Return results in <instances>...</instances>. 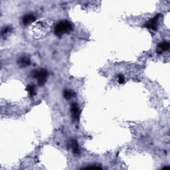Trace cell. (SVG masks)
Listing matches in <instances>:
<instances>
[{
    "label": "cell",
    "mask_w": 170,
    "mask_h": 170,
    "mask_svg": "<svg viewBox=\"0 0 170 170\" xmlns=\"http://www.w3.org/2000/svg\"><path fill=\"white\" fill-rule=\"evenodd\" d=\"M70 147L72 149V151L74 154H79L80 153L79 145H78V143L77 141L75 140H72L70 142Z\"/></svg>",
    "instance_id": "obj_8"
},
{
    "label": "cell",
    "mask_w": 170,
    "mask_h": 170,
    "mask_svg": "<svg viewBox=\"0 0 170 170\" xmlns=\"http://www.w3.org/2000/svg\"><path fill=\"white\" fill-rule=\"evenodd\" d=\"M11 28L10 27H6L3 29V30L2 31V34H5V33H7L11 31Z\"/></svg>",
    "instance_id": "obj_12"
},
{
    "label": "cell",
    "mask_w": 170,
    "mask_h": 170,
    "mask_svg": "<svg viewBox=\"0 0 170 170\" xmlns=\"http://www.w3.org/2000/svg\"><path fill=\"white\" fill-rule=\"evenodd\" d=\"M48 73L46 70L45 69H41V70L35 71L33 73V77L37 80L38 84L40 86L43 85L47 81Z\"/></svg>",
    "instance_id": "obj_2"
},
{
    "label": "cell",
    "mask_w": 170,
    "mask_h": 170,
    "mask_svg": "<svg viewBox=\"0 0 170 170\" xmlns=\"http://www.w3.org/2000/svg\"><path fill=\"white\" fill-rule=\"evenodd\" d=\"M71 113H72V115L73 116V118H75V120H78L79 118V114H80V112H79V107L77 104L73 103L71 104Z\"/></svg>",
    "instance_id": "obj_6"
},
{
    "label": "cell",
    "mask_w": 170,
    "mask_h": 170,
    "mask_svg": "<svg viewBox=\"0 0 170 170\" xmlns=\"http://www.w3.org/2000/svg\"><path fill=\"white\" fill-rule=\"evenodd\" d=\"M35 19L36 18L35 17L33 14H27V15H25L23 18V23L26 25H29L33 23V22H34L35 21Z\"/></svg>",
    "instance_id": "obj_5"
},
{
    "label": "cell",
    "mask_w": 170,
    "mask_h": 170,
    "mask_svg": "<svg viewBox=\"0 0 170 170\" xmlns=\"http://www.w3.org/2000/svg\"><path fill=\"white\" fill-rule=\"evenodd\" d=\"M73 93L71 91H69V90H66V91H65L64 97L66 98V99H67V100L71 99V98L73 97Z\"/></svg>",
    "instance_id": "obj_10"
},
{
    "label": "cell",
    "mask_w": 170,
    "mask_h": 170,
    "mask_svg": "<svg viewBox=\"0 0 170 170\" xmlns=\"http://www.w3.org/2000/svg\"><path fill=\"white\" fill-rule=\"evenodd\" d=\"M159 17H160V15L157 14L154 17H153L152 19L149 20V21L144 25V27H146L148 29H152L153 31H155L157 29V23Z\"/></svg>",
    "instance_id": "obj_3"
},
{
    "label": "cell",
    "mask_w": 170,
    "mask_h": 170,
    "mask_svg": "<svg viewBox=\"0 0 170 170\" xmlns=\"http://www.w3.org/2000/svg\"><path fill=\"white\" fill-rule=\"evenodd\" d=\"M18 64L21 67H26L30 65V59L27 57H21L18 61Z\"/></svg>",
    "instance_id": "obj_7"
},
{
    "label": "cell",
    "mask_w": 170,
    "mask_h": 170,
    "mask_svg": "<svg viewBox=\"0 0 170 170\" xmlns=\"http://www.w3.org/2000/svg\"><path fill=\"white\" fill-rule=\"evenodd\" d=\"M72 25L69 21H63L59 22L55 28V33L58 37L62 36L65 33H68L72 30Z\"/></svg>",
    "instance_id": "obj_1"
},
{
    "label": "cell",
    "mask_w": 170,
    "mask_h": 170,
    "mask_svg": "<svg viewBox=\"0 0 170 170\" xmlns=\"http://www.w3.org/2000/svg\"><path fill=\"white\" fill-rule=\"evenodd\" d=\"M169 49V43L167 41H163L158 45L157 47V53L158 54H161L163 52H165Z\"/></svg>",
    "instance_id": "obj_4"
},
{
    "label": "cell",
    "mask_w": 170,
    "mask_h": 170,
    "mask_svg": "<svg viewBox=\"0 0 170 170\" xmlns=\"http://www.w3.org/2000/svg\"><path fill=\"white\" fill-rule=\"evenodd\" d=\"M26 90L31 97H33V96H34L35 94V87L33 85H29L27 87Z\"/></svg>",
    "instance_id": "obj_9"
},
{
    "label": "cell",
    "mask_w": 170,
    "mask_h": 170,
    "mask_svg": "<svg viewBox=\"0 0 170 170\" xmlns=\"http://www.w3.org/2000/svg\"><path fill=\"white\" fill-rule=\"evenodd\" d=\"M101 168V167H97V166H95V167H92V166H91V167H85V169H100Z\"/></svg>",
    "instance_id": "obj_13"
},
{
    "label": "cell",
    "mask_w": 170,
    "mask_h": 170,
    "mask_svg": "<svg viewBox=\"0 0 170 170\" xmlns=\"http://www.w3.org/2000/svg\"><path fill=\"white\" fill-rule=\"evenodd\" d=\"M118 83H119L120 84H123V83H124V81H125V79H124V76L122 75H118Z\"/></svg>",
    "instance_id": "obj_11"
}]
</instances>
